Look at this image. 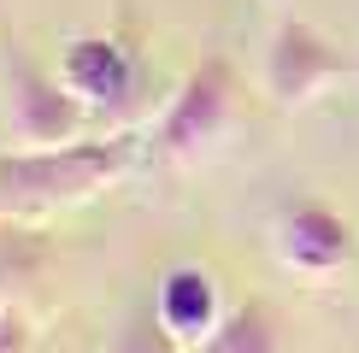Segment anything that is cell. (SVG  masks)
Here are the masks:
<instances>
[{
    "mask_svg": "<svg viewBox=\"0 0 359 353\" xmlns=\"http://www.w3.org/2000/svg\"><path fill=\"white\" fill-rule=\"evenodd\" d=\"M53 65L65 77V88L83 100V112L100 118V124H118L142 95V53L118 29H77V36H65Z\"/></svg>",
    "mask_w": 359,
    "mask_h": 353,
    "instance_id": "5",
    "label": "cell"
},
{
    "mask_svg": "<svg viewBox=\"0 0 359 353\" xmlns=\"http://www.w3.org/2000/svg\"><path fill=\"white\" fill-rule=\"evenodd\" d=\"M194 353H289L283 342V318L271 300H259V294H248V300H236L224 324L212 330V342L194 347Z\"/></svg>",
    "mask_w": 359,
    "mask_h": 353,
    "instance_id": "8",
    "label": "cell"
},
{
    "mask_svg": "<svg viewBox=\"0 0 359 353\" xmlns=\"http://www.w3.org/2000/svg\"><path fill=\"white\" fill-rule=\"evenodd\" d=\"M242 112H248V83L236 71V59L230 53H201L177 77L159 118L147 124V153L159 165H177V171L201 165V159L224 153V141L242 130Z\"/></svg>",
    "mask_w": 359,
    "mask_h": 353,
    "instance_id": "2",
    "label": "cell"
},
{
    "mask_svg": "<svg viewBox=\"0 0 359 353\" xmlns=\"http://www.w3.org/2000/svg\"><path fill=\"white\" fill-rule=\"evenodd\" d=\"M142 153H147V136L124 124H107L95 136L59 141V147H6L0 153V212L48 218V212L88 206L112 183H124L142 165Z\"/></svg>",
    "mask_w": 359,
    "mask_h": 353,
    "instance_id": "1",
    "label": "cell"
},
{
    "mask_svg": "<svg viewBox=\"0 0 359 353\" xmlns=\"http://www.w3.org/2000/svg\"><path fill=\"white\" fill-rule=\"evenodd\" d=\"M271 254L289 277L301 283H330L341 277L359 254V235H353V218L336 212L330 200L318 195H289L271 212Z\"/></svg>",
    "mask_w": 359,
    "mask_h": 353,
    "instance_id": "6",
    "label": "cell"
},
{
    "mask_svg": "<svg viewBox=\"0 0 359 353\" xmlns=\"http://www.w3.org/2000/svg\"><path fill=\"white\" fill-rule=\"evenodd\" d=\"M359 77V65L341 53L336 36H324L312 18L301 12H283L265 36V53H259V95L271 100L277 112H306L330 95L336 83Z\"/></svg>",
    "mask_w": 359,
    "mask_h": 353,
    "instance_id": "4",
    "label": "cell"
},
{
    "mask_svg": "<svg viewBox=\"0 0 359 353\" xmlns=\"http://www.w3.org/2000/svg\"><path fill=\"white\" fill-rule=\"evenodd\" d=\"M0 353H36L29 318L18 312V306H0Z\"/></svg>",
    "mask_w": 359,
    "mask_h": 353,
    "instance_id": "10",
    "label": "cell"
},
{
    "mask_svg": "<svg viewBox=\"0 0 359 353\" xmlns=\"http://www.w3.org/2000/svg\"><path fill=\"white\" fill-rule=\"evenodd\" d=\"M147 300H154L159 324H165V330H171L189 353L212 342V330L224 324V312L236 306V300H224L218 271H212V265H201V259H177V265H165Z\"/></svg>",
    "mask_w": 359,
    "mask_h": 353,
    "instance_id": "7",
    "label": "cell"
},
{
    "mask_svg": "<svg viewBox=\"0 0 359 353\" xmlns=\"http://www.w3.org/2000/svg\"><path fill=\"white\" fill-rule=\"evenodd\" d=\"M0 118H6L12 147H59L95 136V118L65 88L59 65H41L18 36H0Z\"/></svg>",
    "mask_w": 359,
    "mask_h": 353,
    "instance_id": "3",
    "label": "cell"
},
{
    "mask_svg": "<svg viewBox=\"0 0 359 353\" xmlns=\"http://www.w3.org/2000/svg\"><path fill=\"white\" fill-rule=\"evenodd\" d=\"M107 353H189L177 335L159 324V312H154V300H142V306H130L124 312V324L112 330V347Z\"/></svg>",
    "mask_w": 359,
    "mask_h": 353,
    "instance_id": "9",
    "label": "cell"
}]
</instances>
